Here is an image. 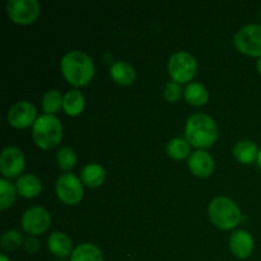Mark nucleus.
I'll return each mask as SVG.
<instances>
[{
    "label": "nucleus",
    "instance_id": "nucleus-32",
    "mask_svg": "<svg viewBox=\"0 0 261 261\" xmlns=\"http://www.w3.org/2000/svg\"><path fill=\"white\" fill-rule=\"evenodd\" d=\"M56 261H68V260H65V259H60V260H56Z\"/></svg>",
    "mask_w": 261,
    "mask_h": 261
},
{
    "label": "nucleus",
    "instance_id": "nucleus-6",
    "mask_svg": "<svg viewBox=\"0 0 261 261\" xmlns=\"http://www.w3.org/2000/svg\"><path fill=\"white\" fill-rule=\"evenodd\" d=\"M234 45L241 53L250 56H261V24L244 25L234 35Z\"/></svg>",
    "mask_w": 261,
    "mask_h": 261
},
{
    "label": "nucleus",
    "instance_id": "nucleus-11",
    "mask_svg": "<svg viewBox=\"0 0 261 261\" xmlns=\"http://www.w3.org/2000/svg\"><path fill=\"white\" fill-rule=\"evenodd\" d=\"M24 168V155L17 147H7L0 154V171L4 177L18 176Z\"/></svg>",
    "mask_w": 261,
    "mask_h": 261
},
{
    "label": "nucleus",
    "instance_id": "nucleus-25",
    "mask_svg": "<svg viewBox=\"0 0 261 261\" xmlns=\"http://www.w3.org/2000/svg\"><path fill=\"white\" fill-rule=\"evenodd\" d=\"M56 160H58V165L61 170H70L74 167L76 162V155L74 149L70 147H63L59 149L58 154H56Z\"/></svg>",
    "mask_w": 261,
    "mask_h": 261
},
{
    "label": "nucleus",
    "instance_id": "nucleus-30",
    "mask_svg": "<svg viewBox=\"0 0 261 261\" xmlns=\"http://www.w3.org/2000/svg\"><path fill=\"white\" fill-rule=\"evenodd\" d=\"M257 165L260 166V168H261V149L259 150V154H257Z\"/></svg>",
    "mask_w": 261,
    "mask_h": 261
},
{
    "label": "nucleus",
    "instance_id": "nucleus-31",
    "mask_svg": "<svg viewBox=\"0 0 261 261\" xmlns=\"http://www.w3.org/2000/svg\"><path fill=\"white\" fill-rule=\"evenodd\" d=\"M0 261H10L5 255H0Z\"/></svg>",
    "mask_w": 261,
    "mask_h": 261
},
{
    "label": "nucleus",
    "instance_id": "nucleus-1",
    "mask_svg": "<svg viewBox=\"0 0 261 261\" xmlns=\"http://www.w3.org/2000/svg\"><path fill=\"white\" fill-rule=\"evenodd\" d=\"M60 68L66 81L73 86H84L94 74V64L91 56L83 51H69L63 56Z\"/></svg>",
    "mask_w": 261,
    "mask_h": 261
},
{
    "label": "nucleus",
    "instance_id": "nucleus-22",
    "mask_svg": "<svg viewBox=\"0 0 261 261\" xmlns=\"http://www.w3.org/2000/svg\"><path fill=\"white\" fill-rule=\"evenodd\" d=\"M64 96H61L58 89H51V91L45 92L42 97V109L46 114L53 115L54 112L58 111L63 106Z\"/></svg>",
    "mask_w": 261,
    "mask_h": 261
},
{
    "label": "nucleus",
    "instance_id": "nucleus-27",
    "mask_svg": "<svg viewBox=\"0 0 261 261\" xmlns=\"http://www.w3.org/2000/svg\"><path fill=\"white\" fill-rule=\"evenodd\" d=\"M182 93V88H181L178 82H168L165 87V98L168 102H176L181 97Z\"/></svg>",
    "mask_w": 261,
    "mask_h": 261
},
{
    "label": "nucleus",
    "instance_id": "nucleus-20",
    "mask_svg": "<svg viewBox=\"0 0 261 261\" xmlns=\"http://www.w3.org/2000/svg\"><path fill=\"white\" fill-rule=\"evenodd\" d=\"M233 154L240 162L249 165V163H252L255 160H257L259 149H257L256 144L254 142L245 139L234 145Z\"/></svg>",
    "mask_w": 261,
    "mask_h": 261
},
{
    "label": "nucleus",
    "instance_id": "nucleus-18",
    "mask_svg": "<svg viewBox=\"0 0 261 261\" xmlns=\"http://www.w3.org/2000/svg\"><path fill=\"white\" fill-rule=\"evenodd\" d=\"M82 181L86 184L87 186L91 188H97L101 185L105 180V170L101 165L98 163H87L83 168H82Z\"/></svg>",
    "mask_w": 261,
    "mask_h": 261
},
{
    "label": "nucleus",
    "instance_id": "nucleus-26",
    "mask_svg": "<svg viewBox=\"0 0 261 261\" xmlns=\"http://www.w3.org/2000/svg\"><path fill=\"white\" fill-rule=\"evenodd\" d=\"M22 245V236L15 229H9L2 236V249L5 251H13Z\"/></svg>",
    "mask_w": 261,
    "mask_h": 261
},
{
    "label": "nucleus",
    "instance_id": "nucleus-29",
    "mask_svg": "<svg viewBox=\"0 0 261 261\" xmlns=\"http://www.w3.org/2000/svg\"><path fill=\"white\" fill-rule=\"evenodd\" d=\"M256 66H257V70H259V71H260V74H261V56H260L259 59H257Z\"/></svg>",
    "mask_w": 261,
    "mask_h": 261
},
{
    "label": "nucleus",
    "instance_id": "nucleus-14",
    "mask_svg": "<svg viewBox=\"0 0 261 261\" xmlns=\"http://www.w3.org/2000/svg\"><path fill=\"white\" fill-rule=\"evenodd\" d=\"M47 247L50 252L55 256L65 257L70 255L71 251V240L63 232H53L48 236Z\"/></svg>",
    "mask_w": 261,
    "mask_h": 261
},
{
    "label": "nucleus",
    "instance_id": "nucleus-5",
    "mask_svg": "<svg viewBox=\"0 0 261 261\" xmlns=\"http://www.w3.org/2000/svg\"><path fill=\"white\" fill-rule=\"evenodd\" d=\"M198 69L195 58L188 51H178L171 55L168 60V71L172 81L182 83L194 78Z\"/></svg>",
    "mask_w": 261,
    "mask_h": 261
},
{
    "label": "nucleus",
    "instance_id": "nucleus-17",
    "mask_svg": "<svg viewBox=\"0 0 261 261\" xmlns=\"http://www.w3.org/2000/svg\"><path fill=\"white\" fill-rule=\"evenodd\" d=\"M70 261H103V255L96 245L84 242L73 250Z\"/></svg>",
    "mask_w": 261,
    "mask_h": 261
},
{
    "label": "nucleus",
    "instance_id": "nucleus-2",
    "mask_svg": "<svg viewBox=\"0 0 261 261\" xmlns=\"http://www.w3.org/2000/svg\"><path fill=\"white\" fill-rule=\"evenodd\" d=\"M186 140L198 148H208L218 137L217 124L209 115L194 114L186 121Z\"/></svg>",
    "mask_w": 261,
    "mask_h": 261
},
{
    "label": "nucleus",
    "instance_id": "nucleus-28",
    "mask_svg": "<svg viewBox=\"0 0 261 261\" xmlns=\"http://www.w3.org/2000/svg\"><path fill=\"white\" fill-rule=\"evenodd\" d=\"M38 240L36 239L35 236H28L27 239L24 240V247L25 250H27V252H30V254H35V252H37L38 250Z\"/></svg>",
    "mask_w": 261,
    "mask_h": 261
},
{
    "label": "nucleus",
    "instance_id": "nucleus-13",
    "mask_svg": "<svg viewBox=\"0 0 261 261\" xmlns=\"http://www.w3.org/2000/svg\"><path fill=\"white\" fill-rule=\"evenodd\" d=\"M189 168L191 172L200 177H206L214 170V161L212 155L205 150H195L189 155Z\"/></svg>",
    "mask_w": 261,
    "mask_h": 261
},
{
    "label": "nucleus",
    "instance_id": "nucleus-7",
    "mask_svg": "<svg viewBox=\"0 0 261 261\" xmlns=\"http://www.w3.org/2000/svg\"><path fill=\"white\" fill-rule=\"evenodd\" d=\"M56 194L63 203L74 205L83 198V186L81 180L73 173H63L56 180Z\"/></svg>",
    "mask_w": 261,
    "mask_h": 261
},
{
    "label": "nucleus",
    "instance_id": "nucleus-24",
    "mask_svg": "<svg viewBox=\"0 0 261 261\" xmlns=\"http://www.w3.org/2000/svg\"><path fill=\"white\" fill-rule=\"evenodd\" d=\"M17 189L13 184L5 180L4 177L0 178V209H7L12 205L15 200Z\"/></svg>",
    "mask_w": 261,
    "mask_h": 261
},
{
    "label": "nucleus",
    "instance_id": "nucleus-3",
    "mask_svg": "<svg viewBox=\"0 0 261 261\" xmlns=\"http://www.w3.org/2000/svg\"><path fill=\"white\" fill-rule=\"evenodd\" d=\"M33 139L42 149H51L59 144L63 137L60 120L54 115L43 114L37 117L32 127Z\"/></svg>",
    "mask_w": 261,
    "mask_h": 261
},
{
    "label": "nucleus",
    "instance_id": "nucleus-10",
    "mask_svg": "<svg viewBox=\"0 0 261 261\" xmlns=\"http://www.w3.org/2000/svg\"><path fill=\"white\" fill-rule=\"evenodd\" d=\"M37 110L32 102L18 101L8 111V121L14 127H27L37 120Z\"/></svg>",
    "mask_w": 261,
    "mask_h": 261
},
{
    "label": "nucleus",
    "instance_id": "nucleus-4",
    "mask_svg": "<svg viewBox=\"0 0 261 261\" xmlns=\"http://www.w3.org/2000/svg\"><path fill=\"white\" fill-rule=\"evenodd\" d=\"M209 217L214 226L222 229H231L237 226L241 219V212L232 199L218 196L209 204Z\"/></svg>",
    "mask_w": 261,
    "mask_h": 261
},
{
    "label": "nucleus",
    "instance_id": "nucleus-9",
    "mask_svg": "<svg viewBox=\"0 0 261 261\" xmlns=\"http://www.w3.org/2000/svg\"><path fill=\"white\" fill-rule=\"evenodd\" d=\"M20 222L25 232L30 234H40L50 226V213L42 206H31L23 213Z\"/></svg>",
    "mask_w": 261,
    "mask_h": 261
},
{
    "label": "nucleus",
    "instance_id": "nucleus-23",
    "mask_svg": "<svg viewBox=\"0 0 261 261\" xmlns=\"http://www.w3.org/2000/svg\"><path fill=\"white\" fill-rule=\"evenodd\" d=\"M167 153L175 160H182L190 153V143L184 138H173L168 142Z\"/></svg>",
    "mask_w": 261,
    "mask_h": 261
},
{
    "label": "nucleus",
    "instance_id": "nucleus-21",
    "mask_svg": "<svg viewBox=\"0 0 261 261\" xmlns=\"http://www.w3.org/2000/svg\"><path fill=\"white\" fill-rule=\"evenodd\" d=\"M63 109L65 110L66 114L71 116L81 114L84 109V97L82 92H79L78 89H71L66 92L64 96Z\"/></svg>",
    "mask_w": 261,
    "mask_h": 261
},
{
    "label": "nucleus",
    "instance_id": "nucleus-8",
    "mask_svg": "<svg viewBox=\"0 0 261 261\" xmlns=\"http://www.w3.org/2000/svg\"><path fill=\"white\" fill-rule=\"evenodd\" d=\"M40 13L37 0H8L7 14L13 22L27 24L32 23Z\"/></svg>",
    "mask_w": 261,
    "mask_h": 261
},
{
    "label": "nucleus",
    "instance_id": "nucleus-12",
    "mask_svg": "<svg viewBox=\"0 0 261 261\" xmlns=\"http://www.w3.org/2000/svg\"><path fill=\"white\" fill-rule=\"evenodd\" d=\"M229 247L233 255L240 259H246L251 255L254 250V239L251 234L245 229H239L232 233L229 239Z\"/></svg>",
    "mask_w": 261,
    "mask_h": 261
},
{
    "label": "nucleus",
    "instance_id": "nucleus-16",
    "mask_svg": "<svg viewBox=\"0 0 261 261\" xmlns=\"http://www.w3.org/2000/svg\"><path fill=\"white\" fill-rule=\"evenodd\" d=\"M110 74L116 83L129 86L135 79V69L127 61H115L110 68Z\"/></svg>",
    "mask_w": 261,
    "mask_h": 261
},
{
    "label": "nucleus",
    "instance_id": "nucleus-19",
    "mask_svg": "<svg viewBox=\"0 0 261 261\" xmlns=\"http://www.w3.org/2000/svg\"><path fill=\"white\" fill-rule=\"evenodd\" d=\"M184 97L186 101L194 106H201V105L206 103L209 98L208 89L199 82H191L186 86L185 91H184Z\"/></svg>",
    "mask_w": 261,
    "mask_h": 261
},
{
    "label": "nucleus",
    "instance_id": "nucleus-15",
    "mask_svg": "<svg viewBox=\"0 0 261 261\" xmlns=\"http://www.w3.org/2000/svg\"><path fill=\"white\" fill-rule=\"evenodd\" d=\"M15 189L24 198H33V196L40 194L41 189H42V184H41V180L36 175L25 173V175H22L17 180Z\"/></svg>",
    "mask_w": 261,
    "mask_h": 261
}]
</instances>
